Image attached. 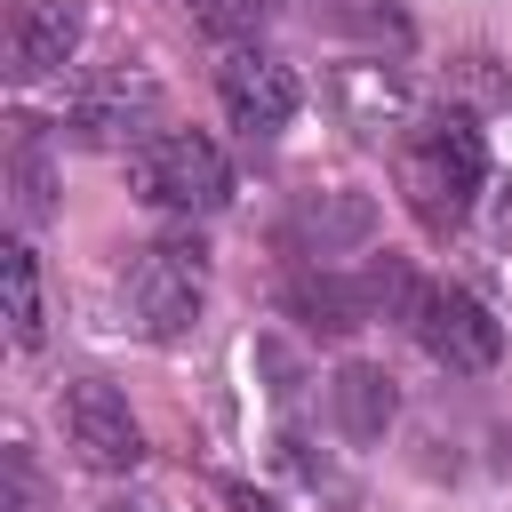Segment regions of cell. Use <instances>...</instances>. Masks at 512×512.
I'll return each mask as SVG.
<instances>
[{
    "instance_id": "obj_11",
    "label": "cell",
    "mask_w": 512,
    "mask_h": 512,
    "mask_svg": "<svg viewBox=\"0 0 512 512\" xmlns=\"http://www.w3.org/2000/svg\"><path fill=\"white\" fill-rule=\"evenodd\" d=\"M312 256H336V248H360L376 232V208L360 192H320V200H296V224H288Z\"/></svg>"
},
{
    "instance_id": "obj_12",
    "label": "cell",
    "mask_w": 512,
    "mask_h": 512,
    "mask_svg": "<svg viewBox=\"0 0 512 512\" xmlns=\"http://www.w3.org/2000/svg\"><path fill=\"white\" fill-rule=\"evenodd\" d=\"M336 96H344V112H352V128H360V136H384V128H400V120L416 112V104H408V88H400L384 64H344Z\"/></svg>"
},
{
    "instance_id": "obj_6",
    "label": "cell",
    "mask_w": 512,
    "mask_h": 512,
    "mask_svg": "<svg viewBox=\"0 0 512 512\" xmlns=\"http://www.w3.org/2000/svg\"><path fill=\"white\" fill-rule=\"evenodd\" d=\"M64 440H72V456H80L88 472H128V464L144 456V432H136L128 400H120L104 376H80V384L64 392Z\"/></svg>"
},
{
    "instance_id": "obj_1",
    "label": "cell",
    "mask_w": 512,
    "mask_h": 512,
    "mask_svg": "<svg viewBox=\"0 0 512 512\" xmlns=\"http://www.w3.org/2000/svg\"><path fill=\"white\" fill-rule=\"evenodd\" d=\"M480 184H488L480 128H472V120H456V112L416 120V136L400 144V192H408L416 224H432V232L464 224V208L480 200Z\"/></svg>"
},
{
    "instance_id": "obj_4",
    "label": "cell",
    "mask_w": 512,
    "mask_h": 512,
    "mask_svg": "<svg viewBox=\"0 0 512 512\" xmlns=\"http://www.w3.org/2000/svg\"><path fill=\"white\" fill-rule=\"evenodd\" d=\"M408 328H416V344L448 368V376H480V368H496V352H504V320L472 296V288H424L416 296V312H408Z\"/></svg>"
},
{
    "instance_id": "obj_13",
    "label": "cell",
    "mask_w": 512,
    "mask_h": 512,
    "mask_svg": "<svg viewBox=\"0 0 512 512\" xmlns=\"http://www.w3.org/2000/svg\"><path fill=\"white\" fill-rule=\"evenodd\" d=\"M0 296H8V344H16V352H32V344H40V328H48V312H40V264H32V248H24V240H8V248H0Z\"/></svg>"
},
{
    "instance_id": "obj_5",
    "label": "cell",
    "mask_w": 512,
    "mask_h": 512,
    "mask_svg": "<svg viewBox=\"0 0 512 512\" xmlns=\"http://www.w3.org/2000/svg\"><path fill=\"white\" fill-rule=\"evenodd\" d=\"M160 88L144 80V72H104V80H88L80 96H72V112H64V128L80 136V144H96V152H136V144H152L160 128Z\"/></svg>"
},
{
    "instance_id": "obj_8",
    "label": "cell",
    "mask_w": 512,
    "mask_h": 512,
    "mask_svg": "<svg viewBox=\"0 0 512 512\" xmlns=\"http://www.w3.org/2000/svg\"><path fill=\"white\" fill-rule=\"evenodd\" d=\"M72 48H80V16H72V0H16V8H8V72H16V80H48V72H64Z\"/></svg>"
},
{
    "instance_id": "obj_14",
    "label": "cell",
    "mask_w": 512,
    "mask_h": 512,
    "mask_svg": "<svg viewBox=\"0 0 512 512\" xmlns=\"http://www.w3.org/2000/svg\"><path fill=\"white\" fill-rule=\"evenodd\" d=\"M264 16H272V0H192V24L216 40H256Z\"/></svg>"
},
{
    "instance_id": "obj_17",
    "label": "cell",
    "mask_w": 512,
    "mask_h": 512,
    "mask_svg": "<svg viewBox=\"0 0 512 512\" xmlns=\"http://www.w3.org/2000/svg\"><path fill=\"white\" fill-rule=\"evenodd\" d=\"M232 512H280L272 496H256V488H232Z\"/></svg>"
},
{
    "instance_id": "obj_16",
    "label": "cell",
    "mask_w": 512,
    "mask_h": 512,
    "mask_svg": "<svg viewBox=\"0 0 512 512\" xmlns=\"http://www.w3.org/2000/svg\"><path fill=\"white\" fill-rule=\"evenodd\" d=\"M488 232H496V248H512V176L488 192Z\"/></svg>"
},
{
    "instance_id": "obj_9",
    "label": "cell",
    "mask_w": 512,
    "mask_h": 512,
    "mask_svg": "<svg viewBox=\"0 0 512 512\" xmlns=\"http://www.w3.org/2000/svg\"><path fill=\"white\" fill-rule=\"evenodd\" d=\"M328 408H336V432H344V440H384L392 416H400V392H392L384 368L344 360V368L328 376Z\"/></svg>"
},
{
    "instance_id": "obj_15",
    "label": "cell",
    "mask_w": 512,
    "mask_h": 512,
    "mask_svg": "<svg viewBox=\"0 0 512 512\" xmlns=\"http://www.w3.org/2000/svg\"><path fill=\"white\" fill-rule=\"evenodd\" d=\"M16 208H24V216H48V168H40L32 144L16 152Z\"/></svg>"
},
{
    "instance_id": "obj_3",
    "label": "cell",
    "mask_w": 512,
    "mask_h": 512,
    "mask_svg": "<svg viewBox=\"0 0 512 512\" xmlns=\"http://www.w3.org/2000/svg\"><path fill=\"white\" fill-rule=\"evenodd\" d=\"M200 304H208V248L200 240H152V248H136V264H128V312H136V328L152 344L184 336L200 320Z\"/></svg>"
},
{
    "instance_id": "obj_2",
    "label": "cell",
    "mask_w": 512,
    "mask_h": 512,
    "mask_svg": "<svg viewBox=\"0 0 512 512\" xmlns=\"http://www.w3.org/2000/svg\"><path fill=\"white\" fill-rule=\"evenodd\" d=\"M128 184L144 208H168V216H208L232 200V168H224L216 136H200V128H160L152 144H136Z\"/></svg>"
},
{
    "instance_id": "obj_10",
    "label": "cell",
    "mask_w": 512,
    "mask_h": 512,
    "mask_svg": "<svg viewBox=\"0 0 512 512\" xmlns=\"http://www.w3.org/2000/svg\"><path fill=\"white\" fill-rule=\"evenodd\" d=\"M288 312H296L312 336H352L376 304H368V288H360V280H336V272H296V280H288Z\"/></svg>"
},
{
    "instance_id": "obj_7",
    "label": "cell",
    "mask_w": 512,
    "mask_h": 512,
    "mask_svg": "<svg viewBox=\"0 0 512 512\" xmlns=\"http://www.w3.org/2000/svg\"><path fill=\"white\" fill-rule=\"evenodd\" d=\"M216 96H224L232 128H248V136H280L296 120V72L264 48H232L216 64Z\"/></svg>"
}]
</instances>
